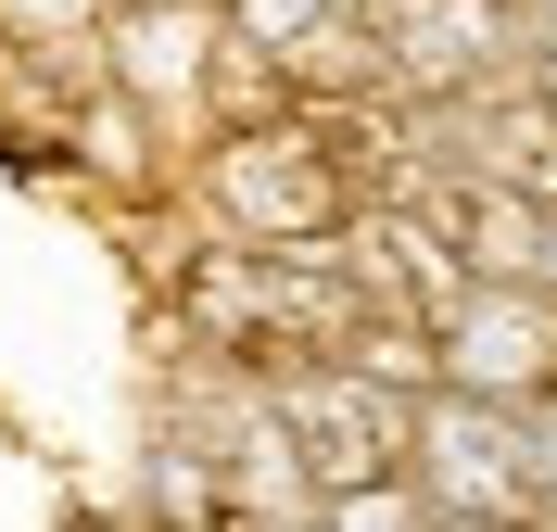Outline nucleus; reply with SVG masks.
<instances>
[{"instance_id":"obj_1","label":"nucleus","mask_w":557,"mask_h":532,"mask_svg":"<svg viewBox=\"0 0 557 532\" xmlns=\"http://www.w3.org/2000/svg\"><path fill=\"white\" fill-rule=\"evenodd\" d=\"M203 203H215L228 242H343L355 203H368V177L317 127V102H278L253 127H215L203 140Z\"/></svg>"},{"instance_id":"obj_2","label":"nucleus","mask_w":557,"mask_h":532,"mask_svg":"<svg viewBox=\"0 0 557 532\" xmlns=\"http://www.w3.org/2000/svg\"><path fill=\"white\" fill-rule=\"evenodd\" d=\"M431 343H444V381H456V393L545 406V393H557V292H532V280H469V305H456Z\"/></svg>"},{"instance_id":"obj_4","label":"nucleus","mask_w":557,"mask_h":532,"mask_svg":"<svg viewBox=\"0 0 557 532\" xmlns=\"http://www.w3.org/2000/svg\"><path fill=\"white\" fill-rule=\"evenodd\" d=\"M114 13H127V0H114Z\"/></svg>"},{"instance_id":"obj_3","label":"nucleus","mask_w":557,"mask_h":532,"mask_svg":"<svg viewBox=\"0 0 557 532\" xmlns=\"http://www.w3.org/2000/svg\"><path fill=\"white\" fill-rule=\"evenodd\" d=\"M532 89H545V102H557V13H545V26H532Z\"/></svg>"},{"instance_id":"obj_5","label":"nucleus","mask_w":557,"mask_h":532,"mask_svg":"<svg viewBox=\"0 0 557 532\" xmlns=\"http://www.w3.org/2000/svg\"><path fill=\"white\" fill-rule=\"evenodd\" d=\"M215 13H228V0H215Z\"/></svg>"}]
</instances>
